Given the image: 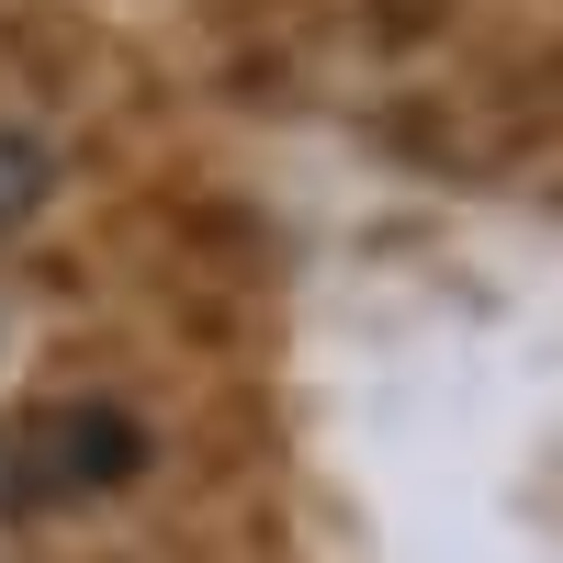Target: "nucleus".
Returning a JSON list of instances; mask_svg holds the SVG:
<instances>
[{"label":"nucleus","instance_id":"1","mask_svg":"<svg viewBox=\"0 0 563 563\" xmlns=\"http://www.w3.org/2000/svg\"><path fill=\"white\" fill-rule=\"evenodd\" d=\"M135 462H147V440H135L124 406H57L34 429V451H23V485L34 496H102V485L135 474Z\"/></svg>","mask_w":563,"mask_h":563},{"label":"nucleus","instance_id":"2","mask_svg":"<svg viewBox=\"0 0 563 563\" xmlns=\"http://www.w3.org/2000/svg\"><path fill=\"white\" fill-rule=\"evenodd\" d=\"M45 192H57V158H45V135L0 124V238H12V225H34Z\"/></svg>","mask_w":563,"mask_h":563}]
</instances>
